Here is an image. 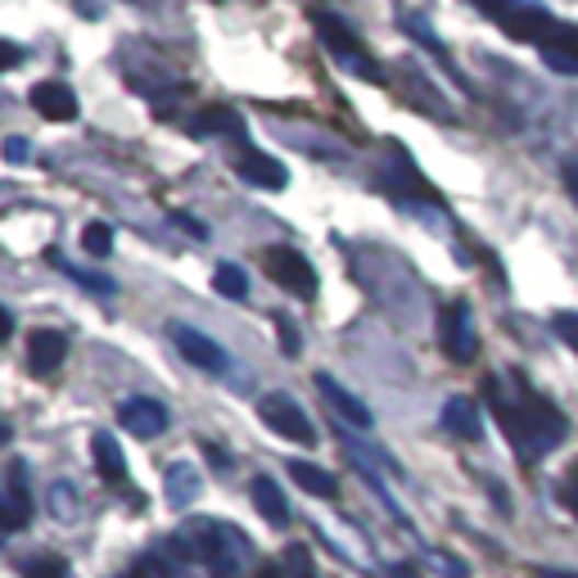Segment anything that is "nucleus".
Segmentation results:
<instances>
[{
    "mask_svg": "<svg viewBox=\"0 0 578 578\" xmlns=\"http://www.w3.org/2000/svg\"><path fill=\"white\" fill-rule=\"evenodd\" d=\"M317 389H321V398L349 420V426H358V430H371L375 426V416H371V407L362 403V398H353L349 389H343V384L335 379V375H326V371H317Z\"/></svg>",
    "mask_w": 578,
    "mask_h": 578,
    "instance_id": "nucleus-13",
    "label": "nucleus"
},
{
    "mask_svg": "<svg viewBox=\"0 0 578 578\" xmlns=\"http://www.w3.org/2000/svg\"><path fill=\"white\" fill-rule=\"evenodd\" d=\"M565 190H569V200L578 204V163H565Z\"/></svg>",
    "mask_w": 578,
    "mask_h": 578,
    "instance_id": "nucleus-39",
    "label": "nucleus"
},
{
    "mask_svg": "<svg viewBox=\"0 0 578 578\" xmlns=\"http://www.w3.org/2000/svg\"><path fill=\"white\" fill-rule=\"evenodd\" d=\"M123 578H168V569H163L159 560H154V556H145V560H140V565H132Z\"/></svg>",
    "mask_w": 578,
    "mask_h": 578,
    "instance_id": "nucleus-33",
    "label": "nucleus"
},
{
    "mask_svg": "<svg viewBox=\"0 0 578 578\" xmlns=\"http://www.w3.org/2000/svg\"><path fill=\"white\" fill-rule=\"evenodd\" d=\"M32 515V497H27V471L23 461H10V479H5V502H0V529L19 533Z\"/></svg>",
    "mask_w": 578,
    "mask_h": 578,
    "instance_id": "nucleus-11",
    "label": "nucleus"
},
{
    "mask_svg": "<svg viewBox=\"0 0 578 578\" xmlns=\"http://www.w3.org/2000/svg\"><path fill=\"white\" fill-rule=\"evenodd\" d=\"M64 358H68V335L64 330H36L27 339V366L36 375H55L64 366Z\"/></svg>",
    "mask_w": 578,
    "mask_h": 578,
    "instance_id": "nucleus-14",
    "label": "nucleus"
},
{
    "mask_svg": "<svg viewBox=\"0 0 578 578\" xmlns=\"http://www.w3.org/2000/svg\"><path fill=\"white\" fill-rule=\"evenodd\" d=\"M258 578H290V569L276 565V560H267V565H258Z\"/></svg>",
    "mask_w": 578,
    "mask_h": 578,
    "instance_id": "nucleus-40",
    "label": "nucleus"
},
{
    "mask_svg": "<svg viewBox=\"0 0 578 578\" xmlns=\"http://www.w3.org/2000/svg\"><path fill=\"white\" fill-rule=\"evenodd\" d=\"M443 353L452 362H471L479 353V330H475V313H471V303L466 298H452L447 303V313H443Z\"/></svg>",
    "mask_w": 578,
    "mask_h": 578,
    "instance_id": "nucleus-5",
    "label": "nucleus"
},
{
    "mask_svg": "<svg viewBox=\"0 0 578 578\" xmlns=\"http://www.w3.org/2000/svg\"><path fill=\"white\" fill-rule=\"evenodd\" d=\"M543 64H547L552 72H560V77H578V55L565 50V46H556V42L543 46Z\"/></svg>",
    "mask_w": 578,
    "mask_h": 578,
    "instance_id": "nucleus-25",
    "label": "nucleus"
},
{
    "mask_svg": "<svg viewBox=\"0 0 578 578\" xmlns=\"http://www.w3.org/2000/svg\"><path fill=\"white\" fill-rule=\"evenodd\" d=\"M32 109L42 113V118H50V123H72L77 113H82L77 91L68 82H36L32 87Z\"/></svg>",
    "mask_w": 578,
    "mask_h": 578,
    "instance_id": "nucleus-12",
    "label": "nucleus"
},
{
    "mask_svg": "<svg viewBox=\"0 0 578 578\" xmlns=\"http://www.w3.org/2000/svg\"><path fill=\"white\" fill-rule=\"evenodd\" d=\"M290 479L313 497H339V479L326 466H317V461H290Z\"/></svg>",
    "mask_w": 578,
    "mask_h": 578,
    "instance_id": "nucleus-20",
    "label": "nucleus"
},
{
    "mask_svg": "<svg viewBox=\"0 0 578 578\" xmlns=\"http://www.w3.org/2000/svg\"><path fill=\"white\" fill-rule=\"evenodd\" d=\"M443 430L456 434V439H471V443L484 439V411H479V403L471 394L447 398L443 403Z\"/></svg>",
    "mask_w": 578,
    "mask_h": 578,
    "instance_id": "nucleus-15",
    "label": "nucleus"
},
{
    "mask_svg": "<svg viewBox=\"0 0 578 578\" xmlns=\"http://www.w3.org/2000/svg\"><path fill=\"white\" fill-rule=\"evenodd\" d=\"M91 456H95V471H100L104 484H127V456H123L118 439H113L109 430L91 434Z\"/></svg>",
    "mask_w": 578,
    "mask_h": 578,
    "instance_id": "nucleus-18",
    "label": "nucleus"
},
{
    "mask_svg": "<svg viewBox=\"0 0 578 578\" xmlns=\"http://www.w3.org/2000/svg\"><path fill=\"white\" fill-rule=\"evenodd\" d=\"M556 27H560V23H556L543 5H515V10L502 19V32H507V36H515V42H533L537 50L552 42Z\"/></svg>",
    "mask_w": 578,
    "mask_h": 578,
    "instance_id": "nucleus-8",
    "label": "nucleus"
},
{
    "mask_svg": "<svg viewBox=\"0 0 578 578\" xmlns=\"http://www.w3.org/2000/svg\"><path fill=\"white\" fill-rule=\"evenodd\" d=\"M389 578H420V574H416V565H394Z\"/></svg>",
    "mask_w": 578,
    "mask_h": 578,
    "instance_id": "nucleus-43",
    "label": "nucleus"
},
{
    "mask_svg": "<svg viewBox=\"0 0 578 578\" xmlns=\"http://www.w3.org/2000/svg\"><path fill=\"white\" fill-rule=\"evenodd\" d=\"M552 42H556V46H565V50H574V55H578V27H574V23H560V27H556V32H552Z\"/></svg>",
    "mask_w": 578,
    "mask_h": 578,
    "instance_id": "nucleus-35",
    "label": "nucleus"
},
{
    "mask_svg": "<svg viewBox=\"0 0 578 578\" xmlns=\"http://www.w3.org/2000/svg\"><path fill=\"white\" fill-rule=\"evenodd\" d=\"M560 502L569 515H578V461H574V471L560 479Z\"/></svg>",
    "mask_w": 578,
    "mask_h": 578,
    "instance_id": "nucleus-31",
    "label": "nucleus"
},
{
    "mask_svg": "<svg viewBox=\"0 0 578 578\" xmlns=\"http://www.w3.org/2000/svg\"><path fill=\"white\" fill-rule=\"evenodd\" d=\"M213 578H240V556H230V560L213 565Z\"/></svg>",
    "mask_w": 578,
    "mask_h": 578,
    "instance_id": "nucleus-38",
    "label": "nucleus"
},
{
    "mask_svg": "<svg viewBox=\"0 0 578 578\" xmlns=\"http://www.w3.org/2000/svg\"><path fill=\"white\" fill-rule=\"evenodd\" d=\"M281 565L290 569V578H317V569H313V556H307V547H290Z\"/></svg>",
    "mask_w": 578,
    "mask_h": 578,
    "instance_id": "nucleus-27",
    "label": "nucleus"
},
{
    "mask_svg": "<svg viewBox=\"0 0 578 578\" xmlns=\"http://www.w3.org/2000/svg\"><path fill=\"white\" fill-rule=\"evenodd\" d=\"M552 326H556V335L569 343V349L578 353V313H556V317H552Z\"/></svg>",
    "mask_w": 578,
    "mask_h": 578,
    "instance_id": "nucleus-30",
    "label": "nucleus"
},
{
    "mask_svg": "<svg viewBox=\"0 0 578 578\" xmlns=\"http://www.w3.org/2000/svg\"><path fill=\"white\" fill-rule=\"evenodd\" d=\"M27 578H68V565L59 556H42L27 565Z\"/></svg>",
    "mask_w": 578,
    "mask_h": 578,
    "instance_id": "nucleus-28",
    "label": "nucleus"
},
{
    "mask_svg": "<svg viewBox=\"0 0 578 578\" xmlns=\"http://www.w3.org/2000/svg\"><path fill=\"white\" fill-rule=\"evenodd\" d=\"M426 560H430V565H439V569H443V578H466V560H456V556H447V552H434V547H430V552H426Z\"/></svg>",
    "mask_w": 578,
    "mask_h": 578,
    "instance_id": "nucleus-29",
    "label": "nucleus"
},
{
    "mask_svg": "<svg viewBox=\"0 0 578 578\" xmlns=\"http://www.w3.org/2000/svg\"><path fill=\"white\" fill-rule=\"evenodd\" d=\"M258 416H262V426L272 430V434H281V439H294V443H317L313 420H307V411H303L290 394H262Z\"/></svg>",
    "mask_w": 578,
    "mask_h": 578,
    "instance_id": "nucleus-4",
    "label": "nucleus"
},
{
    "mask_svg": "<svg viewBox=\"0 0 578 578\" xmlns=\"http://www.w3.org/2000/svg\"><path fill=\"white\" fill-rule=\"evenodd\" d=\"M185 132L195 136V140H245V118H240V109H230V104H208L200 109L195 118H185Z\"/></svg>",
    "mask_w": 578,
    "mask_h": 578,
    "instance_id": "nucleus-7",
    "label": "nucleus"
},
{
    "mask_svg": "<svg viewBox=\"0 0 578 578\" xmlns=\"http://www.w3.org/2000/svg\"><path fill=\"white\" fill-rule=\"evenodd\" d=\"M172 343H177V353L190 362V366H200V371H208V375H222L226 366H230V358H226V349L217 339H208L204 330H195V326H172Z\"/></svg>",
    "mask_w": 578,
    "mask_h": 578,
    "instance_id": "nucleus-6",
    "label": "nucleus"
},
{
    "mask_svg": "<svg viewBox=\"0 0 578 578\" xmlns=\"http://www.w3.org/2000/svg\"><path fill=\"white\" fill-rule=\"evenodd\" d=\"M262 272L272 276L281 290H290L294 298H303V303H313L317 298V267L307 262L298 249H290V245H272L262 253Z\"/></svg>",
    "mask_w": 578,
    "mask_h": 578,
    "instance_id": "nucleus-3",
    "label": "nucleus"
},
{
    "mask_svg": "<svg viewBox=\"0 0 578 578\" xmlns=\"http://www.w3.org/2000/svg\"><path fill=\"white\" fill-rule=\"evenodd\" d=\"M475 5H479L484 14H497V19H507V14L515 10V0H475Z\"/></svg>",
    "mask_w": 578,
    "mask_h": 578,
    "instance_id": "nucleus-36",
    "label": "nucleus"
},
{
    "mask_svg": "<svg viewBox=\"0 0 578 578\" xmlns=\"http://www.w3.org/2000/svg\"><path fill=\"white\" fill-rule=\"evenodd\" d=\"M249 497H253L258 515L272 524V529H290V502H285V492H281V484H276L272 475H258V479L249 484Z\"/></svg>",
    "mask_w": 578,
    "mask_h": 578,
    "instance_id": "nucleus-16",
    "label": "nucleus"
},
{
    "mask_svg": "<svg viewBox=\"0 0 578 578\" xmlns=\"http://www.w3.org/2000/svg\"><path fill=\"white\" fill-rule=\"evenodd\" d=\"M403 82H407V95H411L420 109H426V113H439L443 123H452V109H447V100H443V95L430 87V77L420 72L416 64H403Z\"/></svg>",
    "mask_w": 578,
    "mask_h": 578,
    "instance_id": "nucleus-19",
    "label": "nucleus"
},
{
    "mask_svg": "<svg viewBox=\"0 0 578 578\" xmlns=\"http://www.w3.org/2000/svg\"><path fill=\"white\" fill-rule=\"evenodd\" d=\"M59 267H64V272L72 276V281H82L87 290H95V294H113V281L109 276H95V272H82V267H72V262H64V258H55Z\"/></svg>",
    "mask_w": 578,
    "mask_h": 578,
    "instance_id": "nucleus-26",
    "label": "nucleus"
},
{
    "mask_svg": "<svg viewBox=\"0 0 578 578\" xmlns=\"http://www.w3.org/2000/svg\"><path fill=\"white\" fill-rule=\"evenodd\" d=\"M543 578H578V574H560V569H547Z\"/></svg>",
    "mask_w": 578,
    "mask_h": 578,
    "instance_id": "nucleus-44",
    "label": "nucleus"
},
{
    "mask_svg": "<svg viewBox=\"0 0 578 578\" xmlns=\"http://www.w3.org/2000/svg\"><path fill=\"white\" fill-rule=\"evenodd\" d=\"M398 23H403V27H407V32H411V36H416V42H420V46H430V50H434V55H439V59H443V68H447V72H452V77H456V82H461V72H456V68H452V55H447V46H443V42H439V36H434V32H430V23H426V19H416V14H403V19H398Z\"/></svg>",
    "mask_w": 578,
    "mask_h": 578,
    "instance_id": "nucleus-23",
    "label": "nucleus"
},
{
    "mask_svg": "<svg viewBox=\"0 0 578 578\" xmlns=\"http://www.w3.org/2000/svg\"><path fill=\"white\" fill-rule=\"evenodd\" d=\"M46 511H50L59 524H72L77 515H82V492H77V484L55 479L50 492H46Z\"/></svg>",
    "mask_w": 578,
    "mask_h": 578,
    "instance_id": "nucleus-21",
    "label": "nucleus"
},
{
    "mask_svg": "<svg viewBox=\"0 0 578 578\" xmlns=\"http://www.w3.org/2000/svg\"><path fill=\"white\" fill-rule=\"evenodd\" d=\"M172 226H181L185 236H195V240H208V226H204V222H195L190 213H172Z\"/></svg>",
    "mask_w": 578,
    "mask_h": 578,
    "instance_id": "nucleus-34",
    "label": "nucleus"
},
{
    "mask_svg": "<svg viewBox=\"0 0 578 578\" xmlns=\"http://www.w3.org/2000/svg\"><path fill=\"white\" fill-rule=\"evenodd\" d=\"M236 172H240L245 185H258V190H285L290 185L285 163H276L272 154H262V149H240L236 154Z\"/></svg>",
    "mask_w": 578,
    "mask_h": 578,
    "instance_id": "nucleus-10",
    "label": "nucleus"
},
{
    "mask_svg": "<svg viewBox=\"0 0 578 578\" xmlns=\"http://www.w3.org/2000/svg\"><path fill=\"white\" fill-rule=\"evenodd\" d=\"M0 59H5V68H14V64L23 59V50H19L14 42H5V50H0Z\"/></svg>",
    "mask_w": 578,
    "mask_h": 578,
    "instance_id": "nucleus-41",
    "label": "nucleus"
},
{
    "mask_svg": "<svg viewBox=\"0 0 578 578\" xmlns=\"http://www.w3.org/2000/svg\"><path fill=\"white\" fill-rule=\"evenodd\" d=\"M313 23H317V36H321V46L330 50V59L343 68V72H353V77H362V82H384V68L362 50V42L353 36V27L343 23V19H335V14H313Z\"/></svg>",
    "mask_w": 578,
    "mask_h": 578,
    "instance_id": "nucleus-2",
    "label": "nucleus"
},
{
    "mask_svg": "<svg viewBox=\"0 0 578 578\" xmlns=\"http://www.w3.org/2000/svg\"><path fill=\"white\" fill-rule=\"evenodd\" d=\"M10 335H14V317H10V313H0V343H5Z\"/></svg>",
    "mask_w": 578,
    "mask_h": 578,
    "instance_id": "nucleus-42",
    "label": "nucleus"
},
{
    "mask_svg": "<svg viewBox=\"0 0 578 578\" xmlns=\"http://www.w3.org/2000/svg\"><path fill=\"white\" fill-rule=\"evenodd\" d=\"M484 398L492 407V416L507 426L511 443L524 452V456H543L552 447L565 443L569 426H565V416L547 403V398H537V394H507L502 389V379H484Z\"/></svg>",
    "mask_w": 578,
    "mask_h": 578,
    "instance_id": "nucleus-1",
    "label": "nucleus"
},
{
    "mask_svg": "<svg viewBox=\"0 0 578 578\" xmlns=\"http://www.w3.org/2000/svg\"><path fill=\"white\" fill-rule=\"evenodd\" d=\"M276 330H281V349H285V353H298V343H303V339H298V326H294L290 317H276Z\"/></svg>",
    "mask_w": 578,
    "mask_h": 578,
    "instance_id": "nucleus-32",
    "label": "nucleus"
},
{
    "mask_svg": "<svg viewBox=\"0 0 578 578\" xmlns=\"http://www.w3.org/2000/svg\"><path fill=\"white\" fill-rule=\"evenodd\" d=\"M82 249L91 258H109L113 253V226L109 222H87L82 226Z\"/></svg>",
    "mask_w": 578,
    "mask_h": 578,
    "instance_id": "nucleus-24",
    "label": "nucleus"
},
{
    "mask_svg": "<svg viewBox=\"0 0 578 578\" xmlns=\"http://www.w3.org/2000/svg\"><path fill=\"white\" fill-rule=\"evenodd\" d=\"M118 426L136 439H159L168 430V407L154 403V398H127L118 407Z\"/></svg>",
    "mask_w": 578,
    "mask_h": 578,
    "instance_id": "nucleus-9",
    "label": "nucleus"
},
{
    "mask_svg": "<svg viewBox=\"0 0 578 578\" xmlns=\"http://www.w3.org/2000/svg\"><path fill=\"white\" fill-rule=\"evenodd\" d=\"M213 290H217L222 298H230V303H245V298H249V276H245V267L222 262L217 272H213Z\"/></svg>",
    "mask_w": 578,
    "mask_h": 578,
    "instance_id": "nucleus-22",
    "label": "nucleus"
},
{
    "mask_svg": "<svg viewBox=\"0 0 578 578\" xmlns=\"http://www.w3.org/2000/svg\"><path fill=\"white\" fill-rule=\"evenodd\" d=\"M5 159H10V163H23V159H27V140H23V136H10V140H5Z\"/></svg>",
    "mask_w": 578,
    "mask_h": 578,
    "instance_id": "nucleus-37",
    "label": "nucleus"
},
{
    "mask_svg": "<svg viewBox=\"0 0 578 578\" xmlns=\"http://www.w3.org/2000/svg\"><path fill=\"white\" fill-rule=\"evenodd\" d=\"M163 492H168V502L181 511V507H190V502H200L204 479H200V471L190 466V461H172V466L163 471Z\"/></svg>",
    "mask_w": 578,
    "mask_h": 578,
    "instance_id": "nucleus-17",
    "label": "nucleus"
}]
</instances>
